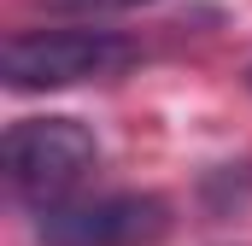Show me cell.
I'll use <instances>...</instances> for the list:
<instances>
[{"mask_svg":"<svg viewBox=\"0 0 252 246\" xmlns=\"http://www.w3.org/2000/svg\"><path fill=\"white\" fill-rule=\"evenodd\" d=\"M59 12H129V6H147V0H47Z\"/></svg>","mask_w":252,"mask_h":246,"instance_id":"obj_4","label":"cell"},{"mask_svg":"<svg viewBox=\"0 0 252 246\" xmlns=\"http://www.w3.org/2000/svg\"><path fill=\"white\" fill-rule=\"evenodd\" d=\"M164 199L153 193H106V199H64L41 211L47 246H141L164 229Z\"/></svg>","mask_w":252,"mask_h":246,"instance_id":"obj_3","label":"cell"},{"mask_svg":"<svg viewBox=\"0 0 252 246\" xmlns=\"http://www.w3.org/2000/svg\"><path fill=\"white\" fill-rule=\"evenodd\" d=\"M94 164H100V141L76 118H24L6 129V182L41 211L64 205V193L82 187Z\"/></svg>","mask_w":252,"mask_h":246,"instance_id":"obj_2","label":"cell"},{"mask_svg":"<svg viewBox=\"0 0 252 246\" xmlns=\"http://www.w3.org/2000/svg\"><path fill=\"white\" fill-rule=\"evenodd\" d=\"M135 64V41L112 30H30L6 41V88L35 94V88H76V82H100Z\"/></svg>","mask_w":252,"mask_h":246,"instance_id":"obj_1","label":"cell"}]
</instances>
